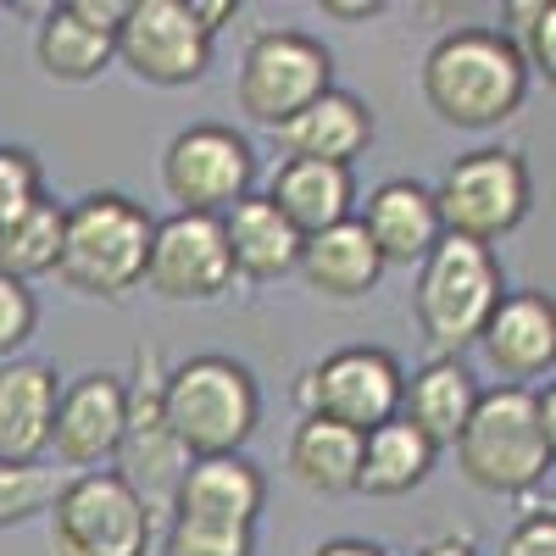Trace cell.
Wrapping results in <instances>:
<instances>
[{
    "label": "cell",
    "instance_id": "cell-20",
    "mask_svg": "<svg viewBox=\"0 0 556 556\" xmlns=\"http://www.w3.org/2000/svg\"><path fill=\"white\" fill-rule=\"evenodd\" d=\"M473 401H479V379L468 374L462 356H434L424 367H412L401 379V401H395V417L406 429H417L434 451L456 445L462 424L473 417Z\"/></svg>",
    "mask_w": 556,
    "mask_h": 556
},
{
    "label": "cell",
    "instance_id": "cell-18",
    "mask_svg": "<svg viewBox=\"0 0 556 556\" xmlns=\"http://www.w3.org/2000/svg\"><path fill=\"white\" fill-rule=\"evenodd\" d=\"M356 223H362V235L374 240L384 267H417L445 240L429 184H417V178H384L379 190L367 195Z\"/></svg>",
    "mask_w": 556,
    "mask_h": 556
},
{
    "label": "cell",
    "instance_id": "cell-27",
    "mask_svg": "<svg viewBox=\"0 0 556 556\" xmlns=\"http://www.w3.org/2000/svg\"><path fill=\"white\" fill-rule=\"evenodd\" d=\"M62 217H67V206H56L51 195H39L34 206H23L17 217L0 223V273L17 278V285L56 273V256H62Z\"/></svg>",
    "mask_w": 556,
    "mask_h": 556
},
{
    "label": "cell",
    "instance_id": "cell-25",
    "mask_svg": "<svg viewBox=\"0 0 556 556\" xmlns=\"http://www.w3.org/2000/svg\"><path fill=\"white\" fill-rule=\"evenodd\" d=\"M434 456H440V451H434L424 434L406 429L401 417H390V424H379L374 434H362L356 490H362V495H379V501H390V495H412L417 484L434 473Z\"/></svg>",
    "mask_w": 556,
    "mask_h": 556
},
{
    "label": "cell",
    "instance_id": "cell-12",
    "mask_svg": "<svg viewBox=\"0 0 556 556\" xmlns=\"http://www.w3.org/2000/svg\"><path fill=\"white\" fill-rule=\"evenodd\" d=\"M128 390V412H123V440H117V479L146 501V513H167L173 506V490L190 468V456L178 451V440L167 434L162 424V374H156V356L139 351V384H123Z\"/></svg>",
    "mask_w": 556,
    "mask_h": 556
},
{
    "label": "cell",
    "instance_id": "cell-31",
    "mask_svg": "<svg viewBox=\"0 0 556 556\" xmlns=\"http://www.w3.org/2000/svg\"><path fill=\"white\" fill-rule=\"evenodd\" d=\"M45 195V167L34 151L23 146H0V223L17 217L23 206H34Z\"/></svg>",
    "mask_w": 556,
    "mask_h": 556
},
{
    "label": "cell",
    "instance_id": "cell-35",
    "mask_svg": "<svg viewBox=\"0 0 556 556\" xmlns=\"http://www.w3.org/2000/svg\"><path fill=\"white\" fill-rule=\"evenodd\" d=\"M312 556H390L379 540H356V534H340V540H323Z\"/></svg>",
    "mask_w": 556,
    "mask_h": 556
},
{
    "label": "cell",
    "instance_id": "cell-11",
    "mask_svg": "<svg viewBox=\"0 0 556 556\" xmlns=\"http://www.w3.org/2000/svg\"><path fill=\"white\" fill-rule=\"evenodd\" d=\"M112 56L156 89H184L206 78L212 39L190 23L184 0H128V12L112 34Z\"/></svg>",
    "mask_w": 556,
    "mask_h": 556
},
{
    "label": "cell",
    "instance_id": "cell-1",
    "mask_svg": "<svg viewBox=\"0 0 556 556\" xmlns=\"http://www.w3.org/2000/svg\"><path fill=\"white\" fill-rule=\"evenodd\" d=\"M456 468L468 484L490 495H523L534 490L556 462V390L495 384L479 390L473 417L456 434Z\"/></svg>",
    "mask_w": 556,
    "mask_h": 556
},
{
    "label": "cell",
    "instance_id": "cell-4",
    "mask_svg": "<svg viewBox=\"0 0 556 556\" xmlns=\"http://www.w3.org/2000/svg\"><path fill=\"white\" fill-rule=\"evenodd\" d=\"M151 228H156V217L117 190H96V195L73 201L67 217H62L56 278L78 295L123 301L128 290H139V278H146Z\"/></svg>",
    "mask_w": 556,
    "mask_h": 556
},
{
    "label": "cell",
    "instance_id": "cell-16",
    "mask_svg": "<svg viewBox=\"0 0 556 556\" xmlns=\"http://www.w3.org/2000/svg\"><path fill=\"white\" fill-rule=\"evenodd\" d=\"M479 351L506 384L529 390V379L551 374V362H556V301L545 290L501 295L490 323H484V334H479Z\"/></svg>",
    "mask_w": 556,
    "mask_h": 556
},
{
    "label": "cell",
    "instance_id": "cell-17",
    "mask_svg": "<svg viewBox=\"0 0 556 556\" xmlns=\"http://www.w3.org/2000/svg\"><path fill=\"white\" fill-rule=\"evenodd\" d=\"M267 506V479L251 456H195L173 490V518H201L228 529H256Z\"/></svg>",
    "mask_w": 556,
    "mask_h": 556
},
{
    "label": "cell",
    "instance_id": "cell-26",
    "mask_svg": "<svg viewBox=\"0 0 556 556\" xmlns=\"http://www.w3.org/2000/svg\"><path fill=\"white\" fill-rule=\"evenodd\" d=\"M285 462H290L295 484H306L312 495H351L356 468H362V434H351L340 424H323V417H301Z\"/></svg>",
    "mask_w": 556,
    "mask_h": 556
},
{
    "label": "cell",
    "instance_id": "cell-30",
    "mask_svg": "<svg viewBox=\"0 0 556 556\" xmlns=\"http://www.w3.org/2000/svg\"><path fill=\"white\" fill-rule=\"evenodd\" d=\"M162 556H256V529L173 518L167 534H162Z\"/></svg>",
    "mask_w": 556,
    "mask_h": 556
},
{
    "label": "cell",
    "instance_id": "cell-2",
    "mask_svg": "<svg viewBox=\"0 0 556 556\" xmlns=\"http://www.w3.org/2000/svg\"><path fill=\"white\" fill-rule=\"evenodd\" d=\"M162 424L184 456H240L262 424L256 374L235 356H190L162 374Z\"/></svg>",
    "mask_w": 556,
    "mask_h": 556
},
{
    "label": "cell",
    "instance_id": "cell-33",
    "mask_svg": "<svg viewBox=\"0 0 556 556\" xmlns=\"http://www.w3.org/2000/svg\"><path fill=\"white\" fill-rule=\"evenodd\" d=\"M501 556H556V513L551 506H534V513L506 534Z\"/></svg>",
    "mask_w": 556,
    "mask_h": 556
},
{
    "label": "cell",
    "instance_id": "cell-3",
    "mask_svg": "<svg viewBox=\"0 0 556 556\" xmlns=\"http://www.w3.org/2000/svg\"><path fill=\"white\" fill-rule=\"evenodd\" d=\"M529 96V73L495 28H451L424 56V101L451 128H495Z\"/></svg>",
    "mask_w": 556,
    "mask_h": 556
},
{
    "label": "cell",
    "instance_id": "cell-19",
    "mask_svg": "<svg viewBox=\"0 0 556 556\" xmlns=\"http://www.w3.org/2000/svg\"><path fill=\"white\" fill-rule=\"evenodd\" d=\"M285 162H323V167H351L367 146H374V112L351 89H329L306 112H295L285 128H273Z\"/></svg>",
    "mask_w": 556,
    "mask_h": 556
},
{
    "label": "cell",
    "instance_id": "cell-29",
    "mask_svg": "<svg viewBox=\"0 0 556 556\" xmlns=\"http://www.w3.org/2000/svg\"><path fill=\"white\" fill-rule=\"evenodd\" d=\"M62 479L39 462H0V529H17L28 518H39L56 501Z\"/></svg>",
    "mask_w": 556,
    "mask_h": 556
},
{
    "label": "cell",
    "instance_id": "cell-13",
    "mask_svg": "<svg viewBox=\"0 0 556 556\" xmlns=\"http://www.w3.org/2000/svg\"><path fill=\"white\" fill-rule=\"evenodd\" d=\"M151 295L162 301H217L235 285V262L223 245V223L195 217V212H173L151 228V251H146V278Z\"/></svg>",
    "mask_w": 556,
    "mask_h": 556
},
{
    "label": "cell",
    "instance_id": "cell-34",
    "mask_svg": "<svg viewBox=\"0 0 556 556\" xmlns=\"http://www.w3.org/2000/svg\"><path fill=\"white\" fill-rule=\"evenodd\" d=\"M184 12H190V23H195V28L212 39V34H217L228 17H235L240 7H235V0H184Z\"/></svg>",
    "mask_w": 556,
    "mask_h": 556
},
{
    "label": "cell",
    "instance_id": "cell-36",
    "mask_svg": "<svg viewBox=\"0 0 556 556\" xmlns=\"http://www.w3.org/2000/svg\"><path fill=\"white\" fill-rule=\"evenodd\" d=\"M379 12H384L379 0H323V17H340V23H367Z\"/></svg>",
    "mask_w": 556,
    "mask_h": 556
},
{
    "label": "cell",
    "instance_id": "cell-6",
    "mask_svg": "<svg viewBox=\"0 0 556 556\" xmlns=\"http://www.w3.org/2000/svg\"><path fill=\"white\" fill-rule=\"evenodd\" d=\"M429 195H434L440 228L451 240H473V245L495 251L529 217L534 173H529L523 151H513V146H479V151H462Z\"/></svg>",
    "mask_w": 556,
    "mask_h": 556
},
{
    "label": "cell",
    "instance_id": "cell-24",
    "mask_svg": "<svg viewBox=\"0 0 556 556\" xmlns=\"http://www.w3.org/2000/svg\"><path fill=\"white\" fill-rule=\"evenodd\" d=\"M217 223H223V245H228V262H235V278H245V285H273V278L295 273L301 235L273 212L267 195L235 201Z\"/></svg>",
    "mask_w": 556,
    "mask_h": 556
},
{
    "label": "cell",
    "instance_id": "cell-5",
    "mask_svg": "<svg viewBox=\"0 0 556 556\" xmlns=\"http://www.w3.org/2000/svg\"><path fill=\"white\" fill-rule=\"evenodd\" d=\"M501 295H506V278H501L495 251L445 235L424 262H417L412 317H417V329H424V340L434 345V356H462L468 345H479Z\"/></svg>",
    "mask_w": 556,
    "mask_h": 556
},
{
    "label": "cell",
    "instance_id": "cell-32",
    "mask_svg": "<svg viewBox=\"0 0 556 556\" xmlns=\"http://www.w3.org/2000/svg\"><path fill=\"white\" fill-rule=\"evenodd\" d=\"M39 329V301L28 285L0 273V362H12Z\"/></svg>",
    "mask_w": 556,
    "mask_h": 556
},
{
    "label": "cell",
    "instance_id": "cell-21",
    "mask_svg": "<svg viewBox=\"0 0 556 556\" xmlns=\"http://www.w3.org/2000/svg\"><path fill=\"white\" fill-rule=\"evenodd\" d=\"M56 367L12 356L0 362V462H39L51 445V417H56Z\"/></svg>",
    "mask_w": 556,
    "mask_h": 556
},
{
    "label": "cell",
    "instance_id": "cell-23",
    "mask_svg": "<svg viewBox=\"0 0 556 556\" xmlns=\"http://www.w3.org/2000/svg\"><path fill=\"white\" fill-rule=\"evenodd\" d=\"M267 201L295 235H323L345 217H356V178L351 167H323V162H278L267 178Z\"/></svg>",
    "mask_w": 556,
    "mask_h": 556
},
{
    "label": "cell",
    "instance_id": "cell-10",
    "mask_svg": "<svg viewBox=\"0 0 556 556\" xmlns=\"http://www.w3.org/2000/svg\"><path fill=\"white\" fill-rule=\"evenodd\" d=\"M251 178H256V151L228 123H190L162 151L167 201H178V212L195 217H223L235 201L251 195Z\"/></svg>",
    "mask_w": 556,
    "mask_h": 556
},
{
    "label": "cell",
    "instance_id": "cell-37",
    "mask_svg": "<svg viewBox=\"0 0 556 556\" xmlns=\"http://www.w3.org/2000/svg\"><path fill=\"white\" fill-rule=\"evenodd\" d=\"M412 556H479V551H473V540H456V534H445V540H429L424 551H412Z\"/></svg>",
    "mask_w": 556,
    "mask_h": 556
},
{
    "label": "cell",
    "instance_id": "cell-8",
    "mask_svg": "<svg viewBox=\"0 0 556 556\" xmlns=\"http://www.w3.org/2000/svg\"><path fill=\"white\" fill-rule=\"evenodd\" d=\"M56 556H151L156 518L112 468L78 473L45 506Z\"/></svg>",
    "mask_w": 556,
    "mask_h": 556
},
{
    "label": "cell",
    "instance_id": "cell-28",
    "mask_svg": "<svg viewBox=\"0 0 556 556\" xmlns=\"http://www.w3.org/2000/svg\"><path fill=\"white\" fill-rule=\"evenodd\" d=\"M495 34L513 45V56L523 62L529 78L556 84V7L551 0H513V7L501 12Z\"/></svg>",
    "mask_w": 556,
    "mask_h": 556
},
{
    "label": "cell",
    "instance_id": "cell-22",
    "mask_svg": "<svg viewBox=\"0 0 556 556\" xmlns=\"http://www.w3.org/2000/svg\"><path fill=\"white\" fill-rule=\"evenodd\" d=\"M295 273L306 278V290L323 295V301H362V295L379 290L384 262H379L374 240L362 235V223L345 217L334 228H323V235H306L301 240Z\"/></svg>",
    "mask_w": 556,
    "mask_h": 556
},
{
    "label": "cell",
    "instance_id": "cell-14",
    "mask_svg": "<svg viewBox=\"0 0 556 556\" xmlns=\"http://www.w3.org/2000/svg\"><path fill=\"white\" fill-rule=\"evenodd\" d=\"M128 12V0H62L45 12L34 34V56L45 78L56 84H96L117 56H112V34Z\"/></svg>",
    "mask_w": 556,
    "mask_h": 556
},
{
    "label": "cell",
    "instance_id": "cell-7",
    "mask_svg": "<svg viewBox=\"0 0 556 556\" xmlns=\"http://www.w3.org/2000/svg\"><path fill=\"white\" fill-rule=\"evenodd\" d=\"M334 89V56L329 45L301 34V28H262L235 78V101L251 123L262 128H285L295 112H306L317 96Z\"/></svg>",
    "mask_w": 556,
    "mask_h": 556
},
{
    "label": "cell",
    "instance_id": "cell-15",
    "mask_svg": "<svg viewBox=\"0 0 556 556\" xmlns=\"http://www.w3.org/2000/svg\"><path fill=\"white\" fill-rule=\"evenodd\" d=\"M123 412H128V390L117 374H84V379L62 384L56 417H51V445L45 451H56L67 468L96 473L101 462L117 456Z\"/></svg>",
    "mask_w": 556,
    "mask_h": 556
},
{
    "label": "cell",
    "instance_id": "cell-9",
    "mask_svg": "<svg viewBox=\"0 0 556 556\" xmlns=\"http://www.w3.org/2000/svg\"><path fill=\"white\" fill-rule=\"evenodd\" d=\"M401 379L406 367L384 345H345L306 367L295 401H301V417H323V424H340L351 434H374L379 424L395 417Z\"/></svg>",
    "mask_w": 556,
    "mask_h": 556
}]
</instances>
